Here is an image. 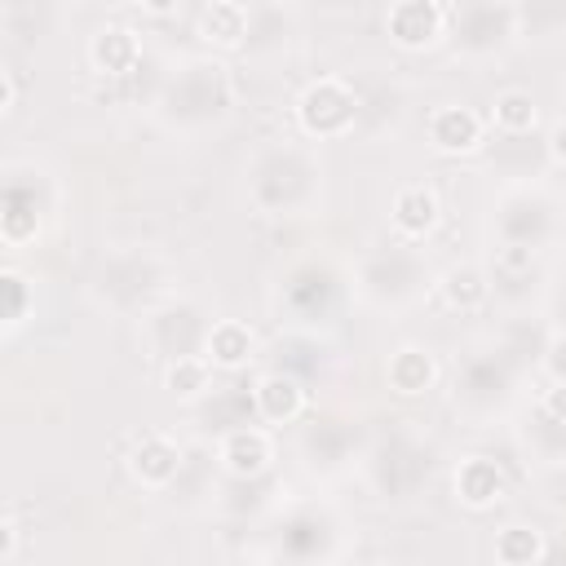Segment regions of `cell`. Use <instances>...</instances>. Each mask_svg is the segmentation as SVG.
<instances>
[{
	"label": "cell",
	"mask_w": 566,
	"mask_h": 566,
	"mask_svg": "<svg viewBox=\"0 0 566 566\" xmlns=\"http://www.w3.org/2000/svg\"><path fill=\"white\" fill-rule=\"evenodd\" d=\"M385 385L398 394V398H420L438 385V358L433 349L424 345H398L385 363Z\"/></svg>",
	"instance_id": "9"
},
{
	"label": "cell",
	"mask_w": 566,
	"mask_h": 566,
	"mask_svg": "<svg viewBox=\"0 0 566 566\" xmlns=\"http://www.w3.org/2000/svg\"><path fill=\"white\" fill-rule=\"evenodd\" d=\"M0 292H4V336H13V332L27 323L31 305H35V296H31V279H27L22 270L4 265V270H0Z\"/></svg>",
	"instance_id": "17"
},
{
	"label": "cell",
	"mask_w": 566,
	"mask_h": 566,
	"mask_svg": "<svg viewBox=\"0 0 566 566\" xmlns=\"http://www.w3.org/2000/svg\"><path fill=\"white\" fill-rule=\"evenodd\" d=\"M548 155H553V164L566 168V119H557V124L548 128Z\"/></svg>",
	"instance_id": "21"
},
{
	"label": "cell",
	"mask_w": 566,
	"mask_h": 566,
	"mask_svg": "<svg viewBox=\"0 0 566 566\" xmlns=\"http://www.w3.org/2000/svg\"><path fill=\"white\" fill-rule=\"evenodd\" d=\"M491 124L500 128V133H531L535 124H539V106H535V97L526 93V88H504V93H495V102H491Z\"/></svg>",
	"instance_id": "16"
},
{
	"label": "cell",
	"mask_w": 566,
	"mask_h": 566,
	"mask_svg": "<svg viewBox=\"0 0 566 566\" xmlns=\"http://www.w3.org/2000/svg\"><path fill=\"white\" fill-rule=\"evenodd\" d=\"M424 133H429V146L442 150V155H473L482 146V137H486V119L473 106L442 102V106L429 111Z\"/></svg>",
	"instance_id": "4"
},
{
	"label": "cell",
	"mask_w": 566,
	"mask_h": 566,
	"mask_svg": "<svg viewBox=\"0 0 566 566\" xmlns=\"http://www.w3.org/2000/svg\"><path fill=\"white\" fill-rule=\"evenodd\" d=\"M124 464H128V478H133L137 486L164 491V486L181 473V447H177V438L150 429V433H137V438H133Z\"/></svg>",
	"instance_id": "3"
},
{
	"label": "cell",
	"mask_w": 566,
	"mask_h": 566,
	"mask_svg": "<svg viewBox=\"0 0 566 566\" xmlns=\"http://www.w3.org/2000/svg\"><path fill=\"white\" fill-rule=\"evenodd\" d=\"M389 221H394V230L407 234V239L433 234L438 221H442V199H438V190H433L429 181H407V186H398V190H394V203H389Z\"/></svg>",
	"instance_id": "6"
},
{
	"label": "cell",
	"mask_w": 566,
	"mask_h": 566,
	"mask_svg": "<svg viewBox=\"0 0 566 566\" xmlns=\"http://www.w3.org/2000/svg\"><path fill=\"white\" fill-rule=\"evenodd\" d=\"M252 407L265 424H292L305 411V385L287 371H270L252 385Z\"/></svg>",
	"instance_id": "11"
},
{
	"label": "cell",
	"mask_w": 566,
	"mask_h": 566,
	"mask_svg": "<svg viewBox=\"0 0 566 566\" xmlns=\"http://www.w3.org/2000/svg\"><path fill=\"white\" fill-rule=\"evenodd\" d=\"M13 548H18V526H13V517H4V562L13 557Z\"/></svg>",
	"instance_id": "23"
},
{
	"label": "cell",
	"mask_w": 566,
	"mask_h": 566,
	"mask_svg": "<svg viewBox=\"0 0 566 566\" xmlns=\"http://www.w3.org/2000/svg\"><path fill=\"white\" fill-rule=\"evenodd\" d=\"M217 460H221V469L234 473V478H256V473H265L270 460H274V438H270V429H261V424H234V429L221 433Z\"/></svg>",
	"instance_id": "5"
},
{
	"label": "cell",
	"mask_w": 566,
	"mask_h": 566,
	"mask_svg": "<svg viewBox=\"0 0 566 566\" xmlns=\"http://www.w3.org/2000/svg\"><path fill=\"white\" fill-rule=\"evenodd\" d=\"M455 500L464 504V509H473V513H482V509H495L500 500H504V491H509V482H504V469L495 464V460H486V455H464L460 464H455Z\"/></svg>",
	"instance_id": "7"
},
{
	"label": "cell",
	"mask_w": 566,
	"mask_h": 566,
	"mask_svg": "<svg viewBox=\"0 0 566 566\" xmlns=\"http://www.w3.org/2000/svg\"><path fill=\"white\" fill-rule=\"evenodd\" d=\"M0 234H4V243H9V248H22L27 239H35V234H40V217H35V212H27V208H18V203H9V208H4V217H0Z\"/></svg>",
	"instance_id": "18"
},
{
	"label": "cell",
	"mask_w": 566,
	"mask_h": 566,
	"mask_svg": "<svg viewBox=\"0 0 566 566\" xmlns=\"http://www.w3.org/2000/svg\"><path fill=\"white\" fill-rule=\"evenodd\" d=\"M248 22H252L248 4H239V0H212V4L199 9L195 31H199V40L212 44V49H239L243 35H248Z\"/></svg>",
	"instance_id": "12"
},
{
	"label": "cell",
	"mask_w": 566,
	"mask_h": 566,
	"mask_svg": "<svg viewBox=\"0 0 566 566\" xmlns=\"http://www.w3.org/2000/svg\"><path fill=\"white\" fill-rule=\"evenodd\" d=\"M358 119V93L340 75H318L296 93V124L305 137H345Z\"/></svg>",
	"instance_id": "1"
},
{
	"label": "cell",
	"mask_w": 566,
	"mask_h": 566,
	"mask_svg": "<svg viewBox=\"0 0 566 566\" xmlns=\"http://www.w3.org/2000/svg\"><path fill=\"white\" fill-rule=\"evenodd\" d=\"M544 553H548V544H544V531H535V526L513 522L495 535V562L500 566H539Z\"/></svg>",
	"instance_id": "15"
},
{
	"label": "cell",
	"mask_w": 566,
	"mask_h": 566,
	"mask_svg": "<svg viewBox=\"0 0 566 566\" xmlns=\"http://www.w3.org/2000/svg\"><path fill=\"white\" fill-rule=\"evenodd\" d=\"M208 385H212V363L203 354H177V358L164 363V389L172 398L195 402V398L208 394Z\"/></svg>",
	"instance_id": "14"
},
{
	"label": "cell",
	"mask_w": 566,
	"mask_h": 566,
	"mask_svg": "<svg viewBox=\"0 0 566 566\" xmlns=\"http://www.w3.org/2000/svg\"><path fill=\"white\" fill-rule=\"evenodd\" d=\"M371 566H394V562H371Z\"/></svg>",
	"instance_id": "24"
},
{
	"label": "cell",
	"mask_w": 566,
	"mask_h": 566,
	"mask_svg": "<svg viewBox=\"0 0 566 566\" xmlns=\"http://www.w3.org/2000/svg\"><path fill=\"white\" fill-rule=\"evenodd\" d=\"M142 62V40L124 22H106L88 35V66L97 75H128Z\"/></svg>",
	"instance_id": "8"
},
{
	"label": "cell",
	"mask_w": 566,
	"mask_h": 566,
	"mask_svg": "<svg viewBox=\"0 0 566 566\" xmlns=\"http://www.w3.org/2000/svg\"><path fill=\"white\" fill-rule=\"evenodd\" d=\"M13 102H18V80H13V71H0V115H9Z\"/></svg>",
	"instance_id": "22"
},
{
	"label": "cell",
	"mask_w": 566,
	"mask_h": 566,
	"mask_svg": "<svg viewBox=\"0 0 566 566\" xmlns=\"http://www.w3.org/2000/svg\"><path fill=\"white\" fill-rule=\"evenodd\" d=\"M203 358L212 363V371H243L256 358V336L248 323L239 318H221L203 332Z\"/></svg>",
	"instance_id": "10"
},
{
	"label": "cell",
	"mask_w": 566,
	"mask_h": 566,
	"mask_svg": "<svg viewBox=\"0 0 566 566\" xmlns=\"http://www.w3.org/2000/svg\"><path fill=\"white\" fill-rule=\"evenodd\" d=\"M544 371L553 385H566V332H557L548 345H544Z\"/></svg>",
	"instance_id": "19"
},
{
	"label": "cell",
	"mask_w": 566,
	"mask_h": 566,
	"mask_svg": "<svg viewBox=\"0 0 566 566\" xmlns=\"http://www.w3.org/2000/svg\"><path fill=\"white\" fill-rule=\"evenodd\" d=\"M539 411H544L548 420L566 424V385H548V389L539 394Z\"/></svg>",
	"instance_id": "20"
},
{
	"label": "cell",
	"mask_w": 566,
	"mask_h": 566,
	"mask_svg": "<svg viewBox=\"0 0 566 566\" xmlns=\"http://www.w3.org/2000/svg\"><path fill=\"white\" fill-rule=\"evenodd\" d=\"M438 292H442V301H447L451 310H460V314H473V310H482V305H486V296H491V283H486V274H482L478 265L460 261V265H447V270H442V279H438Z\"/></svg>",
	"instance_id": "13"
},
{
	"label": "cell",
	"mask_w": 566,
	"mask_h": 566,
	"mask_svg": "<svg viewBox=\"0 0 566 566\" xmlns=\"http://www.w3.org/2000/svg\"><path fill=\"white\" fill-rule=\"evenodd\" d=\"M451 27V9L438 4V0H398L389 4L385 13V31L398 49L407 53H420V49H433Z\"/></svg>",
	"instance_id": "2"
}]
</instances>
